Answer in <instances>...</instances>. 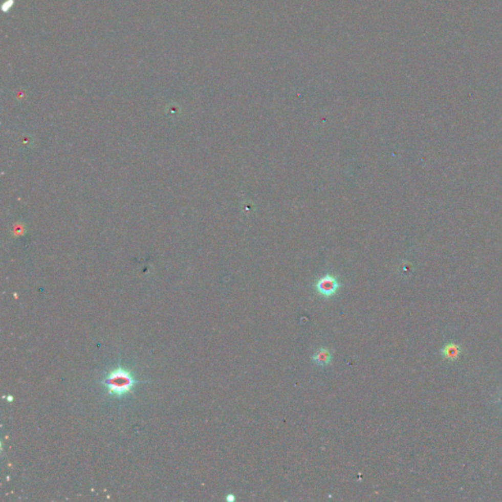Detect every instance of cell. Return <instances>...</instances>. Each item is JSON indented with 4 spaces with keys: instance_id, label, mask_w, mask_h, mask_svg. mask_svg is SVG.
Here are the masks:
<instances>
[{
    "instance_id": "3",
    "label": "cell",
    "mask_w": 502,
    "mask_h": 502,
    "mask_svg": "<svg viewBox=\"0 0 502 502\" xmlns=\"http://www.w3.org/2000/svg\"><path fill=\"white\" fill-rule=\"evenodd\" d=\"M442 354L445 359L450 361H455L461 354V348L455 343H448L443 348Z\"/></svg>"
},
{
    "instance_id": "4",
    "label": "cell",
    "mask_w": 502,
    "mask_h": 502,
    "mask_svg": "<svg viewBox=\"0 0 502 502\" xmlns=\"http://www.w3.org/2000/svg\"><path fill=\"white\" fill-rule=\"evenodd\" d=\"M312 359L317 365L325 367L332 362V353L329 351L328 348L323 347V348H320L319 351L316 352L315 354L313 355Z\"/></svg>"
},
{
    "instance_id": "1",
    "label": "cell",
    "mask_w": 502,
    "mask_h": 502,
    "mask_svg": "<svg viewBox=\"0 0 502 502\" xmlns=\"http://www.w3.org/2000/svg\"><path fill=\"white\" fill-rule=\"evenodd\" d=\"M138 383L140 381H137L129 371L122 367H118L109 372L102 382L107 391L116 397L127 396Z\"/></svg>"
},
{
    "instance_id": "2",
    "label": "cell",
    "mask_w": 502,
    "mask_h": 502,
    "mask_svg": "<svg viewBox=\"0 0 502 502\" xmlns=\"http://www.w3.org/2000/svg\"><path fill=\"white\" fill-rule=\"evenodd\" d=\"M340 288L339 280L335 277L327 275L317 281L316 291L324 297H331L335 295Z\"/></svg>"
}]
</instances>
